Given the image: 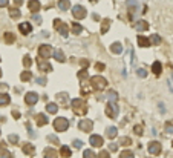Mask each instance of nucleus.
Listing matches in <instances>:
<instances>
[{
  "instance_id": "1",
  "label": "nucleus",
  "mask_w": 173,
  "mask_h": 158,
  "mask_svg": "<svg viewBox=\"0 0 173 158\" xmlns=\"http://www.w3.org/2000/svg\"><path fill=\"white\" fill-rule=\"evenodd\" d=\"M71 106H72L74 112H75L77 115H80V117H83V115L87 112V104H86V101L81 100V98H74V100H71Z\"/></svg>"
},
{
  "instance_id": "2",
  "label": "nucleus",
  "mask_w": 173,
  "mask_h": 158,
  "mask_svg": "<svg viewBox=\"0 0 173 158\" xmlns=\"http://www.w3.org/2000/svg\"><path fill=\"white\" fill-rule=\"evenodd\" d=\"M90 86L94 88L95 91H103L106 86H107V80L101 75H95L90 78Z\"/></svg>"
},
{
  "instance_id": "3",
  "label": "nucleus",
  "mask_w": 173,
  "mask_h": 158,
  "mask_svg": "<svg viewBox=\"0 0 173 158\" xmlns=\"http://www.w3.org/2000/svg\"><path fill=\"white\" fill-rule=\"evenodd\" d=\"M54 127L58 132H64V130H68V127H69V120L66 117H58L54 121Z\"/></svg>"
},
{
  "instance_id": "4",
  "label": "nucleus",
  "mask_w": 173,
  "mask_h": 158,
  "mask_svg": "<svg viewBox=\"0 0 173 158\" xmlns=\"http://www.w3.org/2000/svg\"><path fill=\"white\" fill-rule=\"evenodd\" d=\"M72 14H74V17H75L77 20H83V19L87 16V11H86V8H83L81 5H75V6L72 8Z\"/></svg>"
},
{
  "instance_id": "5",
  "label": "nucleus",
  "mask_w": 173,
  "mask_h": 158,
  "mask_svg": "<svg viewBox=\"0 0 173 158\" xmlns=\"http://www.w3.org/2000/svg\"><path fill=\"white\" fill-rule=\"evenodd\" d=\"M54 26H55V28L58 29V32L63 35V37H66V35H68L69 34V25H66V23H63L60 19H57L55 22H54Z\"/></svg>"
},
{
  "instance_id": "6",
  "label": "nucleus",
  "mask_w": 173,
  "mask_h": 158,
  "mask_svg": "<svg viewBox=\"0 0 173 158\" xmlns=\"http://www.w3.org/2000/svg\"><path fill=\"white\" fill-rule=\"evenodd\" d=\"M37 64H38V69L42 71V72H49V71H52V66L48 63V58H43V57H40V55H38V58H37Z\"/></svg>"
},
{
  "instance_id": "7",
  "label": "nucleus",
  "mask_w": 173,
  "mask_h": 158,
  "mask_svg": "<svg viewBox=\"0 0 173 158\" xmlns=\"http://www.w3.org/2000/svg\"><path fill=\"white\" fill-rule=\"evenodd\" d=\"M78 127H80V130H83V132H90V130L94 129V123H92V120L83 118V120L78 123Z\"/></svg>"
},
{
  "instance_id": "8",
  "label": "nucleus",
  "mask_w": 173,
  "mask_h": 158,
  "mask_svg": "<svg viewBox=\"0 0 173 158\" xmlns=\"http://www.w3.org/2000/svg\"><path fill=\"white\" fill-rule=\"evenodd\" d=\"M38 55L43 57V58H49L52 55V48L49 45H42L38 48Z\"/></svg>"
},
{
  "instance_id": "9",
  "label": "nucleus",
  "mask_w": 173,
  "mask_h": 158,
  "mask_svg": "<svg viewBox=\"0 0 173 158\" xmlns=\"http://www.w3.org/2000/svg\"><path fill=\"white\" fill-rule=\"evenodd\" d=\"M38 101V94L37 92H28V94L25 95V103L26 104H29V106H34V104Z\"/></svg>"
},
{
  "instance_id": "10",
  "label": "nucleus",
  "mask_w": 173,
  "mask_h": 158,
  "mask_svg": "<svg viewBox=\"0 0 173 158\" xmlns=\"http://www.w3.org/2000/svg\"><path fill=\"white\" fill-rule=\"evenodd\" d=\"M106 114H107L109 118H115L116 114H118V108L116 104L112 101V103H107V106H106Z\"/></svg>"
},
{
  "instance_id": "11",
  "label": "nucleus",
  "mask_w": 173,
  "mask_h": 158,
  "mask_svg": "<svg viewBox=\"0 0 173 158\" xmlns=\"http://www.w3.org/2000/svg\"><path fill=\"white\" fill-rule=\"evenodd\" d=\"M161 143L159 141H152L150 144H149V152L152 154V155H159L161 154Z\"/></svg>"
},
{
  "instance_id": "12",
  "label": "nucleus",
  "mask_w": 173,
  "mask_h": 158,
  "mask_svg": "<svg viewBox=\"0 0 173 158\" xmlns=\"http://www.w3.org/2000/svg\"><path fill=\"white\" fill-rule=\"evenodd\" d=\"M89 143L92 144L94 148H101L103 146V137H100V135H90V138H89Z\"/></svg>"
},
{
  "instance_id": "13",
  "label": "nucleus",
  "mask_w": 173,
  "mask_h": 158,
  "mask_svg": "<svg viewBox=\"0 0 173 158\" xmlns=\"http://www.w3.org/2000/svg\"><path fill=\"white\" fill-rule=\"evenodd\" d=\"M28 8H29V11L31 12H38L40 11V8H42V5H40V2L38 0H29V3H28Z\"/></svg>"
},
{
  "instance_id": "14",
  "label": "nucleus",
  "mask_w": 173,
  "mask_h": 158,
  "mask_svg": "<svg viewBox=\"0 0 173 158\" xmlns=\"http://www.w3.org/2000/svg\"><path fill=\"white\" fill-rule=\"evenodd\" d=\"M19 29H20V32L22 34H29L31 31H32V26H31V23H28V22H23V23H20L19 25Z\"/></svg>"
},
{
  "instance_id": "15",
  "label": "nucleus",
  "mask_w": 173,
  "mask_h": 158,
  "mask_svg": "<svg viewBox=\"0 0 173 158\" xmlns=\"http://www.w3.org/2000/svg\"><path fill=\"white\" fill-rule=\"evenodd\" d=\"M43 155H45V158H58L60 154L55 149H52V148H46L45 152H43Z\"/></svg>"
},
{
  "instance_id": "16",
  "label": "nucleus",
  "mask_w": 173,
  "mask_h": 158,
  "mask_svg": "<svg viewBox=\"0 0 173 158\" xmlns=\"http://www.w3.org/2000/svg\"><path fill=\"white\" fill-rule=\"evenodd\" d=\"M35 123H37L38 127H42V126L48 124V118H46V115H45V114H38L37 118H35Z\"/></svg>"
},
{
  "instance_id": "17",
  "label": "nucleus",
  "mask_w": 173,
  "mask_h": 158,
  "mask_svg": "<svg viewBox=\"0 0 173 158\" xmlns=\"http://www.w3.org/2000/svg\"><path fill=\"white\" fill-rule=\"evenodd\" d=\"M57 100L61 103L63 108H68L66 104H68V94L66 92H60V94H57Z\"/></svg>"
},
{
  "instance_id": "18",
  "label": "nucleus",
  "mask_w": 173,
  "mask_h": 158,
  "mask_svg": "<svg viewBox=\"0 0 173 158\" xmlns=\"http://www.w3.org/2000/svg\"><path fill=\"white\" fill-rule=\"evenodd\" d=\"M22 149H23V152H25L26 155H34V151H35V149H34V146H32L31 143H25Z\"/></svg>"
},
{
  "instance_id": "19",
  "label": "nucleus",
  "mask_w": 173,
  "mask_h": 158,
  "mask_svg": "<svg viewBox=\"0 0 173 158\" xmlns=\"http://www.w3.org/2000/svg\"><path fill=\"white\" fill-rule=\"evenodd\" d=\"M11 98L8 94H5V92H0V106H6V104H9Z\"/></svg>"
},
{
  "instance_id": "20",
  "label": "nucleus",
  "mask_w": 173,
  "mask_h": 158,
  "mask_svg": "<svg viewBox=\"0 0 173 158\" xmlns=\"http://www.w3.org/2000/svg\"><path fill=\"white\" fill-rule=\"evenodd\" d=\"M71 29H72L74 34H81V32H83V26L80 25V23H77V22H74V23L71 25Z\"/></svg>"
},
{
  "instance_id": "21",
  "label": "nucleus",
  "mask_w": 173,
  "mask_h": 158,
  "mask_svg": "<svg viewBox=\"0 0 173 158\" xmlns=\"http://www.w3.org/2000/svg\"><path fill=\"white\" fill-rule=\"evenodd\" d=\"M58 8L61 11H68L71 8V2L69 0H58Z\"/></svg>"
},
{
  "instance_id": "22",
  "label": "nucleus",
  "mask_w": 173,
  "mask_h": 158,
  "mask_svg": "<svg viewBox=\"0 0 173 158\" xmlns=\"http://www.w3.org/2000/svg\"><path fill=\"white\" fill-rule=\"evenodd\" d=\"M138 43H139V46H142V48H147V46L152 45L149 38H145V37H142V35H138Z\"/></svg>"
},
{
  "instance_id": "23",
  "label": "nucleus",
  "mask_w": 173,
  "mask_h": 158,
  "mask_svg": "<svg viewBox=\"0 0 173 158\" xmlns=\"http://www.w3.org/2000/svg\"><path fill=\"white\" fill-rule=\"evenodd\" d=\"M54 57H55V60L60 61V63L66 61V57H64V54H63V51H61V49H57V51L54 52Z\"/></svg>"
},
{
  "instance_id": "24",
  "label": "nucleus",
  "mask_w": 173,
  "mask_h": 158,
  "mask_svg": "<svg viewBox=\"0 0 173 158\" xmlns=\"http://www.w3.org/2000/svg\"><path fill=\"white\" fill-rule=\"evenodd\" d=\"M60 155H61L63 158H69V157H71V148H69V146H61Z\"/></svg>"
},
{
  "instance_id": "25",
  "label": "nucleus",
  "mask_w": 173,
  "mask_h": 158,
  "mask_svg": "<svg viewBox=\"0 0 173 158\" xmlns=\"http://www.w3.org/2000/svg\"><path fill=\"white\" fill-rule=\"evenodd\" d=\"M110 51L115 52V54H121V52H123L121 43H112V45H110Z\"/></svg>"
},
{
  "instance_id": "26",
  "label": "nucleus",
  "mask_w": 173,
  "mask_h": 158,
  "mask_svg": "<svg viewBox=\"0 0 173 158\" xmlns=\"http://www.w3.org/2000/svg\"><path fill=\"white\" fill-rule=\"evenodd\" d=\"M22 82H29L31 80V78H32V72L29 71V69H26V71H23L22 72Z\"/></svg>"
},
{
  "instance_id": "27",
  "label": "nucleus",
  "mask_w": 173,
  "mask_h": 158,
  "mask_svg": "<svg viewBox=\"0 0 173 158\" xmlns=\"http://www.w3.org/2000/svg\"><path fill=\"white\" fill-rule=\"evenodd\" d=\"M46 111H48L49 114H57L58 106H57L55 103H48V104H46Z\"/></svg>"
},
{
  "instance_id": "28",
  "label": "nucleus",
  "mask_w": 173,
  "mask_h": 158,
  "mask_svg": "<svg viewBox=\"0 0 173 158\" xmlns=\"http://www.w3.org/2000/svg\"><path fill=\"white\" fill-rule=\"evenodd\" d=\"M5 42L8 45H12V43L16 42V35L12 34V32H5Z\"/></svg>"
},
{
  "instance_id": "29",
  "label": "nucleus",
  "mask_w": 173,
  "mask_h": 158,
  "mask_svg": "<svg viewBox=\"0 0 173 158\" xmlns=\"http://www.w3.org/2000/svg\"><path fill=\"white\" fill-rule=\"evenodd\" d=\"M161 69H163V66H161V63H159V61H155V63L152 64V71H153L155 75H159V74H161Z\"/></svg>"
},
{
  "instance_id": "30",
  "label": "nucleus",
  "mask_w": 173,
  "mask_h": 158,
  "mask_svg": "<svg viewBox=\"0 0 173 158\" xmlns=\"http://www.w3.org/2000/svg\"><path fill=\"white\" fill-rule=\"evenodd\" d=\"M9 16H11L12 19H19V17L22 16V12H20L19 8H9Z\"/></svg>"
},
{
  "instance_id": "31",
  "label": "nucleus",
  "mask_w": 173,
  "mask_h": 158,
  "mask_svg": "<svg viewBox=\"0 0 173 158\" xmlns=\"http://www.w3.org/2000/svg\"><path fill=\"white\" fill-rule=\"evenodd\" d=\"M109 28H110V20H109V19H104V20H103V23H101V32H103V34H106Z\"/></svg>"
},
{
  "instance_id": "32",
  "label": "nucleus",
  "mask_w": 173,
  "mask_h": 158,
  "mask_svg": "<svg viewBox=\"0 0 173 158\" xmlns=\"http://www.w3.org/2000/svg\"><path fill=\"white\" fill-rule=\"evenodd\" d=\"M77 77H78L81 82H84V80H87V78H89V74H87V71H86V69H81V71H78Z\"/></svg>"
},
{
  "instance_id": "33",
  "label": "nucleus",
  "mask_w": 173,
  "mask_h": 158,
  "mask_svg": "<svg viewBox=\"0 0 173 158\" xmlns=\"http://www.w3.org/2000/svg\"><path fill=\"white\" fill-rule=\"evenodd\" d=\"M116 134H118V132H116V127H113V126L106 130V135H107V138H115Z\"/></svg>"
},
{
  "instance_id": "34",
  "label": "nucleus",
  "mask_w": 173,
  "mask_h": 158,
  "mask_svg": "<svg viewBox=\"0 0 173 158\" xmlns=\"http://www.w3.org/2000/svg\"><path fill=\"white\" fill-rule=\"evenodd\" d=\"M119 144H123V146H130L132 140L129 137H121V138H119Z\"/></svg>"
},
{
  "instance_id": "35",
  "label": "nucleus",
  "mask_w": 173,
  "mask_h": 158,
  "mask_svg": "<svg viewBox=\"0 0 173 158\" xmlns=\"http://www.w3.org/2000/svg\"><path fill=\"white\" fill-rule=\"evenodd\" d=\"M83 158H97V155H95V152H92L90 149H86L83 152Z\"/></svg>"
},
{
  "instance_id": "36",
  "label": "nucleus",
  "mask_w": 173,
  "mask_h": 158,
  "mask_svg": "<svg viewBox=\"0 0 173 158\" xmlns=\"http://www.w3.org/2000/svg\"><path fill=\"white\" fill-rule=\"evenodd\" d=\"M147 28H149V25L145 23L144 20H141V22L136 23V29H139V31H144V29H147Z\"/></svg>"
},
{
  "instance_id": "37",
  "label": "nucleus",
  "mask_w": 173,
  "mask_h": 158,
  "mask_svg": "<svg viewBox=\"0 0 173 158\" xmlns=\"http://www.w3.org/2000/svg\"><path fill=\"white\" fill-rule=\"evenodd\" d=\"M0 158H12V154L6 149H0Z\"/></svg>"
},
{
  "instance_id": "38",
  "label": "nucleus",
  "mask_w": 173,
  "mask_h": 158,
  "mask_svg": "<svg viewBox=\"0 0 173 158\" xmlns=\"http://www.w3.org/2000/svg\"><path fill=\"white\" fill-rule=\"evenodd\" d=\"M23 64H25V68L28 69L31 64H32V58H31L29 55H25V58H23Z\"/></svg>"
},
{
  "instance_id": "39",
  "label": "nucleus",
  "mask_w": 173,
  "mask_h": 158,
  "mask_svg": "<svg viewBox=\"0 0 173 158\" xmlns=\"http://www.w3.org/2000/svg\"><path fill=\"white\" fill-rule=\"evenodd\" d=\"M119 158H133V154L130 151H124V152L119 154Z\"/></svg>"
},
{
  "instance_id": "40",
  "label": "nucleus",
  "mask_w": 173,
  "mask_h": 158,
  "mask_svg": "<svg viewBox=\"0 0 173 158\" xmlns=\"http://www.w3.org/2000/svg\"><path fill=\"white\" fill-rule=\"evenodd\" d=\"M8 140H9L12 144H17V143H19V137H17V135H14V134H11V135L8 137Z\"/></svg>"
},
{
  "instance_id": "41",
  "label": "nucleus",
  "mask_w": 173,
  "mask_h": 158,
  "mask_svg": "<svg viewBox=\"0 0 173 158\" xmlns=\"http://www.w3.org/2000/svg\"><path fill=\"white\" fill-rule=\"evenodd\" d=\"M150 43H155V45H159V43H161V38H159L158 35H152V37H150Z\"/></svg>"
},
{
  "instance_id": "42",
  "label": "nucleus",
  "mask_w": 173,
  "mask_h": 158,
  "mask_svg": "<svg viewBox=\"0 0 173 158\" xmlns=\"http://www.w3.org/2000/svg\"><path fill=\"white\" fill-rule=\"evenodd\" d=\"M116 97H118V95H116V92H115V91H109V98H110V101H115Z\"/></svg>"
},
{
  "instance_id": "43",
  "label": "nucleus",
  "mask_w": 173,
  "mask_h": 158,
  "mask_svg": "<svg viewBox=\"0 0 173 158\" xmlns=\"http://www.w3.org/2000/svg\"><path fill=\"white\" fill-rule=\"evenodd\" d=\"M46 140H48V141H52V143H60V141H58V138H57L55 135H48V137H46Z\"/></svg>"
},
{
  "instance_id": "44",
  "label": "nucleus",
  "mask_w": 173,
  "mask_h": 158,
  "mask_svg": "<svg viewBox=\"0 0 173 158\" xmlns=\"http://www.w3.org/2000/svg\"><path fill=\"white\" fill-rule=\"evenodd\" d=\"M95 69H97V71H104L106 66H104L103 63H95Z\"/></svg>"
},
{
  "instance_id": "45",
  "label": "nucleus",
  "mask_w": 173,
  "mask_h": 158,
  "mask_svg": "<svg viewBox=\"0 0 173 158\" xmlns=\"http://www.w3.org/2000/svg\"><path fill=\"white\" fill-rule=\"evenodd\" d=\"M81 146H83V141H80V140H74V148L80 149Z\"/></svg>"
},
{
  "instance_id": "46",
  "label": "nucleus",
  "mask_w": 173,
  "mask_h": 158,
  "mask_svg": "<svg viewBox=\"0 0 173 158\" xmlns=\"http://www.w3.org/2000/svg\"><path fill=\"white\" fill-rule=\"evenodd\" d=\"M46 82H48V80H46V78H43V77L37 78V83H38V85H42V86H43V85H46Z\"/></svg>"
},
{
  "instance_id": "47",
  "label": "nucleus",
  "mask_w": 173,
  "mask_h": 158,
  "mask_svg": "<svg viewBox=\"0 0 173 158\" xmlns=\"http://www.w3.org/2000/svg\"><path fill=\"white\" fill-rule=\"evenodd\" d=\"M135 134H136V135H141V134H142V126H135Z\"/></svg>"
},
{
  "instance_id": "48",
  "label": "nucleus",
  "mask_w": 173,
  "mask_h": 158,
  "mask_svg": "<svg viewBox=\"0 0 173 158\" xmlns=\"http://www.w3.org/2000/svg\"><path fill=\"white\" fill-rule=\"evenodd\" d=\"M100 158H109V152H107V151L100 152Z\"/></svg>"
},
{
  "instance_id": "49",
  "label": "nucleus",
  "mask_w": 173,
  "mask_h": 158,
  "mask_svg": "<svg viewBox=\"0 0 173 158\" xmlns=\"http://www.w3.org/2000/svg\"><path fill=\"white\" fill-rule=\"evenodd\" d=\"M8 3H9V0H0V8L8 6Z\"/></svg>"
},
{
  "instance_id": "50",
  "label": "nucleus",
  "mask_w": 173,
  "mask_h": 158,
  "mask_svg": "<svg viewBox=\"0 0 173 158\" xmlns=\"http://www.w3.org/2000/svg\"><path fill=\"white\" fill-rule=\"evenodd\" d=\"M34 20H35V23H37V25L42 23V17H40V16H34Z\"/></svg>"
},
{
  "instance_id": "51",
  "label": "nucleus",
  "mask_w": 173,
  "mask_h": 158,
  "mask_svg": "<svg viewBox=\"0 0 173 158\" xmlns=\"http://www.w3.org/2000/svg\"><path fill=\"white\" fill-rule=\"evenodd\" d=\"M80 64H81L83 68H87V64H89V61H87V60H81V61H80Z\"/></svg>"
},
{
  "instance_id": "52",
  "label": "nucleus",
  "mask_w": 173,
  "mask_h": 158,
  "mask_svg": "<svg viewBox=\"0 0 173 158\" xmlns=\"http://www.w3.org/2000/svg\"><path fill=\"white\" fill-rule=\"evenodd\" d=\"M145 74H147V72L142 71V69H139V71H138V75H139V77H145Z\"/></svg>"
},
{
  "instance_id": "53",
  "label": "nucleus",
  "mask_w": 173,
  "mask_h": 158,
  "mask_svg": "<svg viewBox=\"0 0 173 158\" xmlns=\"http://www.w3.org/2000/svg\"><path fill=\"white\" fill-rule=\"evenodd\" d=\"M116 149H118L116 144H110V151H116Z\"/></svg>"
},
{
  "instance_id": "54",
  "label": "nucleus",
  "mask_w": 173,
  "mask_h": 158,
  "mask_svg": "<svg viewBox=\"0 0 173 158\" xmlns=\"http://www.w3.org/2000/svg\"><path fill=\"white\" fill-rule=\"evenodd\" d=\"M12 115H14V117H16V118H19V117H20V114H19V112H17V111H14V112H12Z\"/></svg>"
},
{
  "instance_id": "55",
  "label": "nucleus",
  "mask_w": 173,
  "mask_h": 158,
  "mask_svg": "<svg viewBox=\"0 0 173 158\" xmlns=\"http://www.w3.org/2000/svg\"><path fill=\"white\" fill-rule=\"evenodd\" d=\"M14 2H16V5L19 6V5H22V3H23V0H14Z\"/></svg>"
},
{
  "instance_id": "56",
  "label": "nucleus",
  "mask_w": 173,
  "mask_h": 158,
  "mask_svg": "<svg viewBox=\"0 0 173 158\" xmlns=\"http://www.w3.org/2000/svg\"><path fill=\"white\" fill-rule=\"evenodd\" d=\"M0 77H2V71H0Z\"/></svg>"
},
{
  "instance_id": "57",
  "label": "nucleus",
  "mask_w": 173,
  "mask_h": 158,
  "mask_svg": "<svg viewBox=\"0 0 173 158\" xmlns=\"http://www.w3.org/2000/svg\"><path fill=\"white\" fill-rule=\"evenodd\" d=\"M0 134H2V130H0Z\"/></svg>"
}]
</instances>
